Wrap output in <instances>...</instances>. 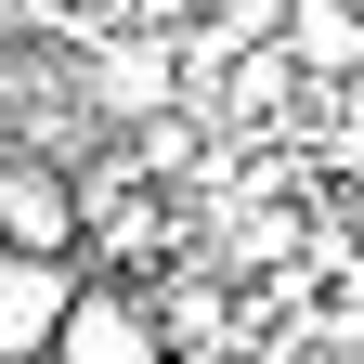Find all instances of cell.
Listing matches in <instances>:
<instances>
[{
    "mask_svg": "<svg viewBox=\"0 0 364 364\" xmlns=\"http://www.w3.org/2000/svg\"><path fill=\"white\" fill-rule=\"evenodd\" d=\"M182 78H196V65H182V26H144V14H130V26H105L78 53V105L105 117V130H144V117L182 105Z\"/></svg>",
    "mask_w": 364,
    "mask_h": 364,
    "instance_id": "cell-1",
    "label": "cell"
},
{
    "mask_svg": "<svg viewBox=\"0 0 364 364\" xmlns=\"http://www.w3.org/2000/svg\"><path fill=\"white\" fill-rule=\"evenodd\" d=\"M39 364H182V351H169V312L144 287H78V312L53 326Z\"/></svg>",
    "mask_w": 364,
    "mask_h": 364,
    "instance_id": "cell-2",
    "label": "cell"
},
{
    "mask_svg": "<svg viewBox=\"0 0 364 364\" xmlns=\"http://www.w3.org/2000/svg\"><path fill=\"white\" fill-rule=\"evenodd\" d=\"M78 247H0V364H39L53 351V326L78 312Z\"/></svg>",
    "mask_w": 364,
    "mask_h": 364,
    "instance_id": "cell-3",
    "label": "cell"
},
{
    "mask_svg": "<svg viewBox=\"0 0 364 364\" xmlns=\"http://www.w3.org/2000/svg\"><path fill=\"white\" fill-rule=\"evenodd\" d=\"M0 247H91V196L53 156H0Z\"/></svg>",
    "mask_w": 364,
    "mask_h": 364,
    "instance_id": "cell-4",
    "label": "cell"
},
{
    "mask_svg": "<svg viewBox=\"0 0 364 364\" xmlns=\"http://www.w3.org/2000/svg\"><path fill=\"white\" fill-rule=\"evenodd\" d=\"M287 65L299 78H364V0H299L287 14Z\"/></svg>",
    "mask_w": 364,
    "mask_h": 364,
    "instance_id": "cell-5",
    "label": "cell"
},
{
    "mask_svg": "<svg viewBox=\"0 0 364 364\" xmlns=\"http://www.w3.org/2000/svg\"><path fill=\"white\" fill-rule=\"evenodd\" d=\"M196 156H208V130H196V105H169V117H144V130H130V169H144V182H182Z\"/></svg>",
    "mask_w": 364,
    "mask_h": 364,
    "instance_id": "cell-6",
    "label": "cell"
},
{
    "mask_svg": "<svg viewBox=\"0 0 364 364\" xmlns=\"http://www.w3.org/2000/svg\"><path fill=\"white\" fill-rule=\"evenodd\" d=\"M156 312H169V351H182V364L235 338V299H221V287H156Z\"/></svg>",
    "mask_w": 364,
    "mask_h": 364,
    "instance_id": "cell-7",
    "label": "cell"
},
{
    "mask_svg": "<svg viewBox=\"0 0 364 364\" xmlns=\"http://www.w3.org/2000/svg\"><path fill=\"white\" fill-rule=\"evenodd\" d=\"M287 14H299V0H208V26L235 39V53H260V39H287Z\"/></svg>",
    "mask_w": 364,
    "mask_h": 364,
    "instance_id": "cell-8",
    "label": "cell"
},
{
    "mask_svg": "<svg viewBox=\"0 0 364 364\" xmlns=\"http://www.w3.org/2000/svg\"><path fill=\"white\" fill-rule=\"evenodd\" d=\"M287 364H364V351H338V338H299V351H287Z\"/></svg>",
    "mask_w": 364,
    "mask_h": 364,
    "instance_id": "cell-9",
    "label": "cell"
}]
</instances>
